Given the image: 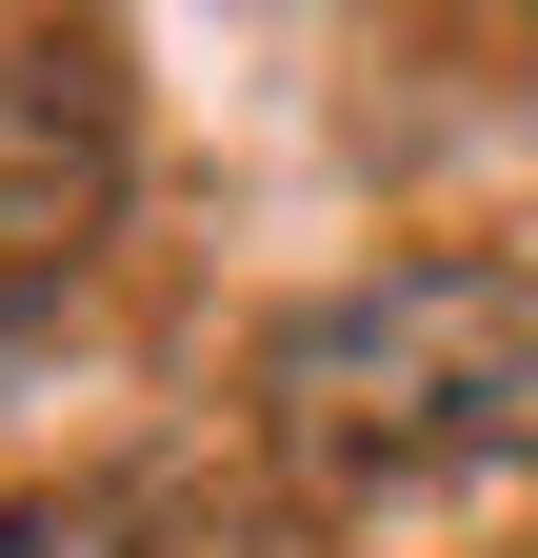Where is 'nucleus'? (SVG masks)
Listing matches in <instances>:
<instances>
[{
  "instance_id": "f257e3e1",
  "label": "nucleus",
  "mask_w": 538,
  "mask_h": 558,
  "mask_svg": "<svg viewBox=\"0 0 538 558\" xmlns=\"http://www.w3.org/2000/svg\"><path fill=\"white\" fill-rule=\"evenodd\" d=\"M259 459L319 519H419V499H499L538 459V259L419 240L359 259L259 339Z\"/></svg>"
},
{
  "instance_id": "f03ea898",
  "label": "nucleus",
  "mask_w": 538,
  "mask_h": 558,
  "mask_svg": "<svg viewBox=\"0 0 538 558\" xmlns=\"http://www.w3.org/2000/svg\"><path fill=\"white\" fill-rule=\"evenodd\" d=\"M120 220V100L100 60H0V319H40Z\"/></svg>"
},
{
  "instance_id": "7ed1b4c3",
  "label": "nucleus",
  "mask_w": 538,
  "mask_h": 558,
  "mask_svg": "<svg viewBox=\"0 0 538 558\" xmlns=\"http://www.w3.org/2000/svg\"><path fill=\"white\" fill-rule=\"evenodd\" d=\"M100 558H340V519H319L259 439H240V459L180 439V459H140V478L100 499Z\"/></svg>"
},
{
  "instance_id": "20e7f679",
  "label": "nucleus",
  "mask_w": 538,
  "mask_h": 558,
  "mask_svg": "<svg viewBox=\"0 0 538 558\" xmlns=\"http://www.w3.org/2000/svg\"><path fill=\"white\" fill-rule=\"evenodd\" d=\"M0 558H60V538H21V519H0Z\"/></svg>"
}]
</instances>
